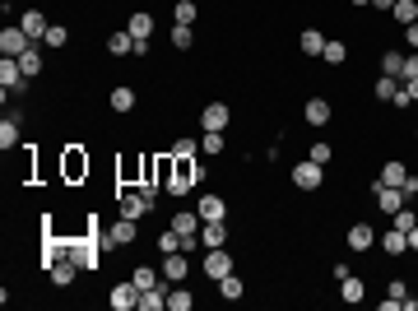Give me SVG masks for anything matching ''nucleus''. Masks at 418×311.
<instances>
[{"instance_id": "1", "label": "nucleus", "mask_w": 418, "mask_h": 311, "mask_svg": "<svg viewBox=\"0 0 418 311\" xmlns=\"http://www.w3.org/2000/svg\"><path fill=\"white\" fill-rule=\"evenodd\" d=\"M196 186H200V163L196 158H172V167H167V190H172V195H191Z\"/></svg>"}, {"instance_id": "2", "label": "nucleus", "mask_w": 418, "mask_h": 311, "mask_svg": "<svg viewBox=\"0 0 418 311\" xmlns=\"http://www.w3.org/2000/svg\"><path fill=\"white\" fill-rule=\"evenodd\" d=\"M98 246H102V242L88 233V237H75V242H66V256L75 260L79 269H98V265H102V260H98Z\"/></svg>"}, {"instance_id": "3", "label": "nucleus", "mask_w": 418, "mask_h": 311, "mask_svg": "<svg viewBox=\"0 0 418 311\" xmlns=\"http://www.w3.org/2000/svg\"><path fill=\"white\" fill-rule=\"evenodd\" d=\"M200 274L214 279V283H219L223 274H232V256H228V246H209L205 260H200Z\"/></svg>"}, {"instance_id": "4", "label": "nucleus", "mask_w": 418, "mask_h": 311, "mask_svg": "<svg viewBox=\"0 0 418 311\" xmlns=\"http://www.w3.org/2000/svg\"><path fill=\"white\" fill-rule=\"evenodd\" d=\"M61 177H66L70 186L88 177V154H84L79 145H70V149H66V158H61Z\"/></svg>"}, {"instance_id": "5", "label": "nucleus", "mask_w": 418, "mask_h": 311, "mask_svg": "<svg viewBox=\"0 0 418 311\" xmlns=\"http://www.w3.org/2000/svg\"><path fill=\"white\" fill-rule=\"evenodd\" d=\"M344 246L358 251V256L372 251V246H376V228H372V223H349V228H344Z\"/></svg>"}, {"instance_id": "6", "label": "nucleus", "mask_w": 418, "mask_h": 311, "mask_svg": "<svg viewBox=\"0 0 418 311\" xmlns=\"http://www.w3.org/2000/svg\"><path fill=\"white\" fill-rule=\"evenodd\" d=\"M107 307H112V311H131V307H140V283H135V279H126V283H112Z\"/></svg>"}, {"instance_id": "7", "label": "nucleus", "mask_w": 418, "mask_h": 311, "mask_svg": "<svg viewBox=\"0 0 418 311\" xmlns=\"http://www.w3.org/2000/svg\"><path fill=\"white\" fill-rule=\"evenodd\" d=\"M135 237H140V228H135V219H126V214H121V219H117V223L107 228V233L98 237V242H102V246H131Z\"/></svg>"}, {"instance_id": "8", "label": "nucleus", "mask_w": 418, "mask_h": 311, "mask_svg": "<svg viewBox=\"0 0 418 311\" xmlns=\"http://www.w3.org/2000/svg\"><path fill=\"white\" fill-rule=\"evenodd\" d=\"M200 126H205V130H228L232 126V107L228 102H205V107H200Z\"/></svg>"}, {"instance_id": "9", "label": "nucleus", "mask_w": 418, "mask_h": 311, "mask_svg": "<svg viewBox=\"0 0 418 311\" xmlns=\"http://www.w3.org/2000/svg\"><path fill=\"white\" fill-rule=\"evenodd\" d=\"M196 214L205 223H219V219H228V200H223L219 190H205V195L196 200Z\"/></svg>"}, {"instance_id": "10", "label": "nucleus", "mask_w": 418, "mask_h": 311, "mask_svg": "<svg viewBox=\"0 0 418 311\" xmlns=\"http://www.w3.org/2000/svg\"><path fill=\"white\" fill-rule=\"evenodd\" d=\"M321 181H326V167L311 163V158H302V163L293 167V186H297V190H316Z\"/></svg>"}, {"instance_id": "11", "label": "nucleus", "mask_w": 418, "mask_h": 311, "mask_svg": "<svg viewBox=\"0 0 418 311\" xmlns=\"http://www.w3.org/2000/svg\"><path fill=\"white\" fill-rule=\"evenodd\" d=\"M117 209H121V214H126V219H135V223H140V219H144V214L154 209V205L144 200L140 190H117Z\"/></svg>"}, {"instance_id": "12", "label": "nucleus", "mask_w": 418, "mask_h": 311, "mask_svg": "<svg viewBox=\"0 0 418 311\" xmlns=\"http://www.w3.org/2000/svg\"><path fill=\"white\" fill-rule=\"evenodd\" d=\"M28 47H33V37L23 33L19 23H10V28L0 33V56H23V51H28Z\"/></svg>"}, {"instance_id": "13", "label": "nucleus", "mask_w": 418, "mask_h": 311, "mask_svg": "<svg viewBox=\"0 0 418 311\" xmlns=\"http://www.w3.org/2000/svg\"><path fill=\"white\" fill-rule=\"evenodd\" d=\"M372 195H376V209H381V214H400V209H405V190H400V186H381V181H376V186H372Z\"/></svg>"}, {"instance_id": "14", "label": "nucleus", "mask_w": 418, "mask_h": 311, "mask_svg": "<svg viewBox=\"0 0 418 311\" xmlns=\"http://www.w3.org/2000/svg\"><path fill=\"white\" fill-rule=\"evenodd\" d=\"M167 293H172V279H158L154 288L140 293V311H163L167 307Z\"/></svg>"}, {"instance_id": "15", "label": "nucleus", "mask_w": 418, "mask_h": 311, "mask_svg": "<svg viewBox=\"0 0 418 311\" xmlns=\"http://www.w3.org/2000/svg\"><path fill=\"white\" fill-rule=\"evenodd\" d=\"M19 28H23L28 37H33V42H42L52 23H47V14H42V10H23V14H19Z\"/></svg>"}, {"instance_id": "16", "label": "nucleus", "mask_w": 418, "mask_h": 311, "mask_svg": "<svg viewBox=\"0 0 418 311\" xmlns=\"http://www.w3.org/2000/svg\"><path fill=\"white\" fill-rule=\"evenodd\" d=\"M135 102H140V93H135L131 84H117V89L107 93V107H112V111H121V116H126V111H135Z\"/></svg>"}, {"instance_id": "17", "label": "nucleus", "mask_w": 418, "mask_h": 311, "mask_svg": "<svg viewBox=\"0 0 418 311\" xmlns=\"http://www.w3.org/2000/svg\"><path fill=\"white\" fill-rule=\"evenodd\" d=\"M163 279H172V283H181V279L191 274V260H186V251H172V256H163Z\"/></svg>"}, {"instance_id": "18", "label": "nucleus", "mask_w": 418, "mask_h": 311, "mask_svg": "<svg viewBox=\"0 0 418 311\" xmlns=\"http://www.w3.org/2000/svg\"><path fill=\"white\" fill-rule=\"evenodd\" d=\"M200 246H228V219H219V223H200Z\"/></svg>"}, {"instance_id": "19", "label": "nucleus", "mask_w": 418, "mask_h": 311, "mask_svg": "<svg viewBox=\"0 0 418 311\" xmlns=\"http://www.w3.org/2000/svg\"><path fill=\"white\" fill-rule=\"evenodd\" d=\"M75 274H79V265H75L70 256H61V260H56L52 269H47V279H52L56 288H70V283H75Z\"/></svg>"}, {"instance_id": "20", "label": "nucleus", "mask_w": 418, "mask_h": 311, "mask_svg": "<svg viewBox=\"0 0 418 311\" xmlns=\"http://www.w3.org/2000/svg\"><path fill=\"white\" fill-rule=\"evenodd\" d=\"M302 116H307V126H330V102L326 98H307L302 102Z\"/></svg>"}, {"instance_id": "21", "label": "nucleus", "mask_w": 418, "mask_h": 311, "mask_svg": "<svg viewBox=\"0 0 418 311\" xmlns=\"http://www.w3.org/2000/svg\"><path fill=\"white\" fill-rule=\"evenodd\" d=\"M200 223H205V219H200L196 209H177V214H172V228H177L181 237H200Z\"/></svg>"}, {"instance_id": "22", "label": "nucleus", "mask_w": 418, "mask_h": 311, "mask_svg": "<svg viewBox=\"0 0 418 311\" xmlns=\"http://www.w3.org/2000/svg\"><path fill=\"white\" fill-rule=\"evenodd\" d=\"M381 246H386V256H409V237L400 233V228H386V233H381Z\"/></svg>"}, {"instance_id": "23", "label": "nucleus", "mask_w": 418, "mask_h": 311, "mask_svg": "<svg viewBox=\"0 0 418 311\" xmlns=\"http://www.w3.org/2000/svg\"><path fill=\"white\" fill-rule=\"evenodd\" d=\"M167 311H196V293L181 288V283H172V293H167Z\"/></svg>"}, {"instance_id": "24", "label": "nucleus", "mask_w": 418, "mask_h": 311, "mask_svg": "<svg viewBox=\"0 0 418 311\" xmlns=\"http://www.w3.org/2000/svg\"><path fill=\"white\" fill-rule=\"evenodd\" d=\"M107 51H112V56H135V33H131V28L112 33V37H107Z\"/></svg>"}, {"instance_id": "25", "label": "nucleus", "mask_w": 418, "mask_h": 311, "mask_svg": "<svg viewBox=\"0 0 418 311\" xmlns=\"http://www.w3.org/2000/svg\"><path fill=\"white\" fill-rule=\"evenodd\" d=\"M326 42H330V37H326V33H316V28H307V33L297 37V47H302V56H321V51H326Z\"/></svg>"}, {"instance_id": "26", "label": "nucleus", "mask_w": 418, "mask_h": 311, "mask_svg": "<svg viewBox=\"0 0 418 311\" xmlns=\"http://www.w3.org/2000/svg\"><path fill=\"white\" fill-rule=\"evenodd\" d=\"M66 42H70V28H66V23H52V28H47V37H42L37 47H47V51H61Z\"/></svg>"}, {"instance_id": "27", "label": "nucleus", "mask_w": 418, "mask_h": 311, "mask_svg": "<svg viewBox=\"0 0 418 311\" xmlns=\"http://www.w3.org/2000/svg\"><path fill=\"white\" fill-rule=\"evenodd\" d=\"M167 37H172L177 51H191V47H196V28H191V23H172V33H167Z\"/></svg>"}, {"instance_id": "28", "label": "nucleus", "mask_w": 418, "mask_h": 311, "mask_svg": "<svg viewBox=\"0 0 418 311\" xmlns=\"http://www.w3.org/2000/svg\"><path fill=\"white\" fill-rule=\"evenodd\" d=\"M321 61H326V66H344V61H349V42L330 37V42H326V51H321Z\"/></svg>"}, {"instance_id": "29", "label": "nucleus", "mask_w": 418, "mask_h": 311, "mask_svg": "<svg viewBox=\"0 0 418 311\" xmlns=\"http://www.w3.org/2000/svg\"><path fill=\"white\" fill-rule=\"evenodd\" d=\"M19 70H23V75H28V79H37V75H42V51H37V42H33V47H28V51L19 56Z\"/></svg>"}, {"instance_id": "30", "label": "nucleus", "mask_w": 418, "mask_h": 311, "mask_svg": "<svg viewBox=\"0 0 418 311\" xmlns=\"http://www.w3.org/2000/svg\"><path fill=\"white\" fill-rule=\"evenodd\" d=\"M242 293H246V283H242L237 274H223V279H219V298H223V302H237Z\"/></svg>"}, {"instance_id": "31", "label": "nucleus", "mask_w": 418, "mask_h": 311, "mask_svg": "<svg viewBox=\"0 0 418 311\" xmlns=\"http://www.w3.org/2000/svg\"><path fill=\"white\" fill-rule=\"evenodd\" d=\"M390 14H395L400 28H409V23H418V0H395V10H390Z\"/></svg>"}, {"instance_id": "32", "label": "nucleus", "mask_w": 418, "mask_h": 311, "mask_svg": "<svg viewBox=\"0 0 418 311\" xmlns=\"http://www.w3.org/2000/svg\"><path fill=\"white\" fill-rule=\"evenodd\" d=\"M172 19H177V23H191V28H196L200 5H196V0H177V5H172Z\"/></svg>"}, {"instance_id": "33", "label": "nucleus", "mask_w": 418, "mask_h": 311, "mask_svg": "<svg viewBox=\"0 0 418 311\" xmlns=\"http://www.w3.org/2000/svg\"><path fill=\"white\" fill-rule=\"evenodd\" d=\"M135 37H154V14H144V10H135L131 14V23H126Z\"/></svg>"}, {"instance_id": "34", "label": "nucleus", "mask_w": 418, "mask_h": 311, "mask_svg": "<svg viewBox=\"0 0 418 311\" xmlns=\"http://www.w3.org/2000/svg\"><path fill=\"white\" fill-rule=\"evenodd\" d=\"M0 149H23V140H19V121H0Z\"/></svg>"}, {"instance_id": "35", "label": "nucleus", "mask_w": 418, "mask_h": 311, "mask_svg": "<svg viewBox=\"0 0 418 311\" xmlns=\"http://www.w3.org/2000/svg\"><path fill=\"white\" fill-rule=\"evenodd\" d=\"M409 167L405 163H381V186H405Z\"/></svg>"}, {"instance_id": "36", "label": "nucleus", "mask_w": 418, "mask_h": 311, "mask_svg": "<svg viewBox=\"0 0 418 311\" xmlns=\"http://www.w3.org/2000/svg\"><path fill=\"white\" fill-rule=\"evenodd\" d=\"M340 288H344V302H349V307H353V302H363V298H367V288H363V279H358V274L340 279Z\"/></svg>"}, {"instance_id": "37", "label": "nucleus", "mask_w": 418, "mask_h": 311, "mask_svg": "<svg viewBox=\"0 0 418 311\" xmlns=\"http://www.w3.org/2000/svg\"><path fill=\"white\" fill-rule=\"evenodd\" d=\"M400 84H405V79H395V75H381V79H376V102H390V98H395V89H400Z\"/></svg>"}, {"instance_id": "38", "label": "nucleus", "mask_w": 418, "mask_h": 311, "mask_svg": "<svg viewBox=\"0 0 418 311\" xmlns=\"http://www.w3.org/2000/svg\"><path fill=\"white\" fill-rule=\"evenodd\" d=\"M158 251H163V256H172V251H181V233H177L172 223H167L163 233H158Z\"/></svg>"}, {"instance_id": "39", "label": "nucleus", "mask_w": 418, "mask_h": 311, "mask_svg": "<svg viewBox=\"0 0 418 311\" xmlns=\"http://www.w3.org/2000/svg\"><path fill=\"white\" fill-rule=\"evenodd\" d=\"M131 279L140 283V293H144V288H154L158 279H163V269H154V265H135V274H131Z\"/></svg>"}, {"instance_id": "40", "label": "nucleus", "mask_w": 418, "mask_h": 311, "mask_svg": "<svg viewBox=\"0 0 418 311\" xmlns=\"http://www.w3.org/2000/svg\"><path fill=\"white\" fill-rule=\"evenodd\" d=\"M200 154L219 158V154H223V130H205V140H200Z\"/></svg>"}, {"instance_id": "41", "label": "nucleus", "mask_w": 418, "mask_h": 311, "mask_svg": "<svg viewBox=\"0 0 418 311\" xmlns=\"http://www.w3.org/2000/svg\"><path fill=\"white\" fill-rule=\"evenodd\" d=\"M400 70H405V51H381V75L400 79Z\"/></svg>"}, {"instance_id": "42", "label": "nucleus", "mask_w": 418, "mask_h": 311, "mask_svg": "<svg viewBox=\"0 0 418 311\" xmlns=\"http://www.w3.org/2000/svg\"><path fill=\"white\" fill-rule=\"evenodd\" d=\"M307 158H311V163H321V167H326V163L335 158V145H326V140H316V145H307Z\"/></svg>"}, {"instance_id": "43", "label": "nucleus", "mask_w": 418, "mask_h": 311, "mask_svg": "<svg viewBox=\"0 0 418 311\" xmlns=\"http://www.w3.org/2000/svg\"><path fill=\"white\" fill-rule=\"evenodd\" d=\"M167 154H172V158H196V154H200V145L191 140V135H181V140H177V145L167 149Z\"/></svg>"}, {"instance_id": "44", "label": "nucleus", "mask_w": 418, "mask_h": 311, "mask_svg": "<svg viewBox=\"0 0 418 311\" xmlns=\"http://www.w3.org/2000/svg\"><path fill=\"white\" fill-rule=\"evenodd\" d=\"M414 223H418V214L409 209V205H405V209H400V214H390V228H400V233H409Z\"/></svg>"}, {"instance_id": "45", "label": "nucleus", "mask_w": 418, "mask_h": 311, "mask_svg": "<svg viewBox=\"0 0 418 311\" xmlns=\"http://www.w3.org/2000/svg\"><path fill=\"white\" fill-rule=\"evenodd\" d=\"M400 79H418V51H405V70H400Z\"/></svg>"}, {"instance_id": "46", "label": "nucleus", "mask_w": 418, "mask_h": 311, "mask_svg": "<svg viewBox=\"0 0 418 311\" xmlns=\"http://www.w3.org/2000/svg\"><path fill=\"white\" fill-rule=\"evenodd\" d=\"M386 298H400V302H405V298H409V283H405V279H390V288H386Z\"/></svg>"}, {"instance_id": "47", "label": "nucleus", "mask_w": 418, "mask_h": 311, "mask_svg": "<svg viewBox=\"0 0 418 311\" xmlns=\"http://www.w3.org/2000/svg\"><path fill=\"white\" fill-rule=\"evenodd\" d=\"M135 190H140V195H144V200H149V205H158V181H140V186H135Z\"/></svg>"}, {"instance_id": "48", "label": "nucleus", "mask_w": 418, "mask_h": 311, "mask_svg": "<svg viewBox=\"0 0 418 311\" xmlns=\"http://www.w3.org/2000/svg\"><path fill=\"white\" fill-rule=\"evenodd\" d=\"M400 190H405V200H418V172H409V177H405V186H400Z\"/></svg>"}, {"instance_id": "49", "label": "nucleus", "mask_w": 418, "mask_h": 311, "mask_svg": "<svg viewBox=\"0 0 418 311\" xmlns=\"http://www.w3.org/2000/svg\"><path fill=\"white\" fill-rule=\"evenodd\" d=\"M405 47H409V51H418V23H409V28H405Z\"/></svg>"}, {"instance_id": "50", "label": "nucleus", "mask_w": 418, "mask_h": 311, "mask_svg": "<svg viewBox=\"0 0 418 311\" xmlns=\"http://www.w3.org/2000/svg\"><path fill=\"white\" fill-rule=\"evenodd\" d=\"M405 237H409V256H418V223H414V228H409Z\"/></svg>"}, {"instance_id": "51", "label": "nucleus", "mask_w": 418, "mask_h": 311, "mask_svg": "<svg viewBox=\"0 0 418 311\" xmlns=\"http://www.w3.org/2000/svg\"><path fill=\"white\" fill-rule=\"evenodd\" d=\"M372 10H381V14H390V10H395V0H372Z\"/></svg>"}, {"instance_id": "52", "label": "nucleus", "mask_w": 418, "mask_h": 311, "mask_svg": "<svg viewBox=\"0 0 418 311\" xmlns=\"http://www.w3.org/2000/svg\"><path fill=\"white\" fill-rule=\"evenodd\" d=\"M405 93H409V98L418 102V79H405Z\"/></svg>"}, {"instance_id": "53", "label": "nucleus", "mask_w": 418, "mask_h": 311, "mask_svg": "<svg viewBox=\"0 0 418 311\" xmlns=\"http://www.w3.org/2000/svg\"><path fill=\"white\" fill-rule=\"evenodd\" d=\"M349 5H358V10H363V5H372V0H349Z\"/></svg>"}, {"instance_id": "54", "label": "nucleus", "mask_w": 418, "mask_h": 311, "mask_svg": "<svg viewBox=\"0 0 418 311\" xmlns=\"http://www.w3.org/2000/svg\"><path fill=\"white\" fill-rule=\"evenodd\" d=\"M414 140H418V126H414Z\"/></svg>"}]
</instances>
